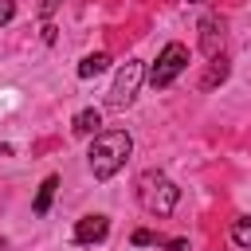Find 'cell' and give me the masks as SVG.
I'll use <instances>...</instances> for the list:
<instances>
[{
    "label": "cell",
    "mask_w": 251,
    "mask_h": 251,
    "mask_svg": "<svg viewBox=\"0 0 251 251\" xmlns=\"http://www.w3.org/2000/svg\"><path fill=\"white\" fill-rule=\"evenodd\" d=\"M129 153H133V137H129L126 129H98L94 141H90L86 161H90V173H94L98 180H110V176L126 165Z\"/></svg>",
    "instance_id": "1"
},
{
    "label": "cell",
    "mask_w": 251,
    "mask_h": 251,
    "mask_svg": "<svg viewBox=\"0 0 251 251\" xmlns=\"http://www.w3.org/2000/svg\"><path fill=\"white\" fill-rule=\"evenodd\" d=\"M176 200H180V188H176L161 169H149V173L137 176V204H141L149 216H173Z\"/></svg>",
    "instance_id": "2"
},
{
    "label": "cell",
    "mask_w": 251,
    "mask_h": 251,
    "mask_svg": "<svg viewBox=\"0 0 251 251\" xmlns=\"http://www.w3.org/2000/svg\"><path fill=\"white\" fill-rule=\"evenodd\" d=\"M184 67H188V47H184V43H165V51L157 55V63L149 67V86L165 90Z\"/></svg>",
    "instance_id": "3"
},
{
    "label": "cell",
    "mask_w": 251,
    "mask_h": 251,
    "mask_svg": "<svg viewBox=\"0 0 251 251\" xmlns=\"http://www.w3.org/2000/svg\"><path fill=\"white\" fill-rule=\"evenodd\" d=\"M141 78H145L141 59H126V67L118 71V78H114V86H110V94H106V106H110V110H126V106L133 102Z\"/></svg>",
    "instance_id": "4"
},
{
    "label": "cell",
    "mask_w": 251,
    "mask_h": 251,
    "mask_svg": "<svg viewBox=\"0 0 251 251\" xmlns=\"http://www.w3.org/2000/svg\"><path fill=\"white\" fill-rule=\"evenodd\" d=\"M224 20L220 16H204L200 20V51L208 55V59H216V55H224Z\"/></svg>",
    "instance_id": "5"
},
{
    "label": "cell",
    "mask_w": 251,
    "mask_h": 251,
    "mask_svg": "<svg viewBox=\"0 0 251 251\" xmlns=\"http://www.w3.org/2000/svg\"><path fill=\"white\" fill-rule=\"evenodd\" d=\"M106 231H110V220H106V216H82V220L75 224V239H78V243H102Z\"/></svg>",
    "instance_id": "6"
},
{
    "label": "cell",
    "mask_w": 251,
    "mask_h": 251,
    "mask_svg": "<svg viewBox=\"0 0 251 251\" xmlns=\"http://www.w3.org/2000/svg\"><path fill=\"white\" fill-rule=\"evenodd\" d=\"M110 67V55L106 51H94V55H86L82 63H78V78H94V75H102Z\"/></svg>",
    "instance_id": "7"
},
{
    "label": "cell",
    "mask_w": 251,
    "mask_h": 251,
    "mask_svg": "<svg viewBox=\"0 0 251 251\" xmlns=\"http://www.w3.org/2000/svg\"><path fill=\"white\" fill-rule=\"evenodd\" d=\"M55 188H59V176H47V180L39 184V192H35V204H31V212H35V216H43V212L51 208V200H55Z\"/></svg>",
    "instance_id": "8"
},
{
    "label": "cell",
    "mask_w": 251,
    "mask_h": 251,
    "mask_svg": "<svg viewBox=\"0 0 251 251\" xmlns=\"http://www.w3.org/2000/svg\"><path fill=\"white\" fill-rule=\"evenodd\" d=\"M224 78H227V63H224V55H216V59H212V67H208V75L200 78V90H212V86H216V82H224Z\"/></svg>",
    "instance_id": "9"
},
{
    "label": "cell",
    "mask_w": 251,
    "mask_h": 251,
    "mask_svg": "<svg viewBox=\"0 0 251 251\" xmlns=\"http://www.w3.org/2000/svg\"><path fill=\"white\" fill-rule=\"evenodd\" d=\"M98 126H102L98 110H78L75 114V133H98Z\"/></svg>",
    "instance_id": "10"
},
{
    "label": "cell",
    "mask_w": 251,
    "mask_h": 251,
    "mask_svg": "<svg viewBox=\"0 0 251 251\" xmlns=\"http://www.w3.org/2000/svg\"><path fill=\"white\" fill-rule=\"evenodd\" d=\"M231 243H235V247H251V220H247V216L231 224Z\"/></svg>",
    "instance_id": "11"
},
{
    "label": "cell",
    "mask_w": 251,
    "mask_h": 251,
    "mask_svg": "<svg viewBox=\"0 0 251 251\" xmlns=\"http://www.w3.org/2000/svg\"><path fill=\"white\" fill-rule=\"evenodd\" d=\"M133 243H137V247H149V243H161V239H157L149 227H137V231H133Z\"/></svg>",
    "instance_id": "12"
},
{
    "label": "cell",
    "mask_w": 251,
    "mask_h": 251,
    "mask_svg": "<svg viewBox=\"0 0 251 251\" xmlns=\"http://www.w3.org/2000/svg\"><path fill=\"white\" fill-rule=\"evenodd\" d=\"M16 20V0H0V27Z\"/></svg>",
    "instance_id": "13"
},
{
    "label": "cell",
    "mask_w": 251,
    "mask_h": 251,
    "mask_svg": "<svg viewBox=\"0 0 251 251\" xmlns=\"http://www.w3.org/2000/svg\"><path fill=\"white\" fill-rule=\"evenodd\" d=\"M55 8H59V0H43V16H51Z\"/></svg>",
    "instance_id": "14"
},
{
    "label": "cell",
    "mask_w": 251,
    "mask_h": 251,
    "mask_svg": "<svg viewBox=\"0 0 251 251\" xmlns=\"http://www.w3.org/2000/svg\"><path fill=\"white\" fill-rule=\"evenodd\" d=\"M188 4H204V0H188Z\"/></svg>",
    "instance_id": "15"
}]
</instances>
